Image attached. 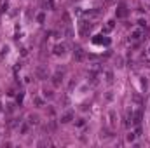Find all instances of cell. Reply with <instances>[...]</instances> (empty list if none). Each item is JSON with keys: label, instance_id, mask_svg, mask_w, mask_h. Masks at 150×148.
Instances as JSON below:
<instances>
[{"label": "cell", "instance_id": "cell-1", "mask_svg": "<svg viewBox=\"0 0 150 148\" xmlns=\"http://www.w3.org/2000/svg\"><path fill=\"white\" fill-rule=\"evenodd\" d=\"M79 28H80V35H82V37H86V35H87V33L91 31L92 25H91V21H80Z\"/></svg>", "mask_w": 150, "mask_h": 148}, {"label": "cell", "instance_id": "cell-2", "mask_svg": "<svg viewBox=\"0 0 150 148\" xmlns=\"http://www.w3.org/2000/svg\"><path fill=\"white\" fill-rule=\"evenodd\" d=\"M66 53V44H58L56 47H54V54H58V56H63Z\"/></svg>", "mask_w": 150, "mask_h": 148}, {"label": "cell", "instance_id": "cell-3", "mask_svg": "<svg viewBox=\"0 0 150 148\" xmlns=\"http://www.w3.org/2000/svg\"><path fill=\"white\" fill-rule=\"evenodd\" d=\"M131 120H133V124H134V125H140V122H141V110L134 112V113H133V117H131Z\"/></svg>", "mask_w": 150, "mask_h": 148}, {"label": "cell", "instance_id": "cell-4", "mask_svg": "<svg viewBox=\"0 0 150 148\" xmlns=\"http://www.w3.org/2000/svg\"><path fill=\"white\" fill-rule=\"evenodd\" d=\"M35 73H37V77L40 78V80H44V78H47V72L42 68V66H38L37 70H35Z\"/></svg>", "mask_w": 150, "mask_h": 148}, {"label": "cell", "instance_id": "cell-5", "mask_svg": "<svg viewBox=\"0 0 150 148\" xmlns=\"http://www.w3.org/2000/svg\"><path fill=\"white\" fill-rule=\"evenodd\" d=\"M141 35H143L141 30H134V31L131 33V40H133V42H138V40L141 38Z\"/></svg>", "mask_w": 150, "mask_h": 148}, {"label": "cell", "instance_id": "cell-6", "mask_svg": "<svg viewBox=\"0 0 150 148\" xmlns=\"http://www.w3.org/2000/svg\"><path fill=\"white\" fill-rule=\"evenodd\" d=\"M28 125H38V115H28Z\"/></svg>", "mask_w": 150, "mask_h": 148}, {"label": "cell", "instance_id": "cell-7", "mask_svg": "<svg viewBox=\"0 0 150 148\" xmlns=\"http://www.w3.org/2000/svg\"><path fill=\"white\" fill-rule=\"evenodd\" d=\"M73 56H75V59H77V61H82L84 53H82V49H80V47H75V53H73Z\"/></svg>", "mask_w": 150, "mask_h": 148}, {"label": "cell", "instance_id": "cell-8", "mask_svg": "<svg viewBox=\"0 0 150 148\" xmlns=\"http://www.w3.org/2000/svg\"><path fill=\"white\" fill-rule=\"evenodd\" d=\"M126 14H127L126 5H124V4H121V5H119V11H117V18H124Z\"/></svg>", "mask_w": 150, "mask_h": 148}, {"label": "cell", "instance_id": "cell-9", "mask_svg": "<svg viewBox=\"0 0 150 148\" xmlns=\"http://www.w3.org/2000/svg\"><path fill=\"white\" fill-rule=\"evenodd\" d=\"M72 119H73V113H72V112H66V113L61 117V122H63V124H68Z\"/></svg>", "mask_w": 150, "mask_h": 148}, {"label": "cell", "instance_id": "cell-10", "mask_svg": "<svg viewBox=\"0 0 150 148\" xmlns=\"http://www.w3.org/2000/svg\"><path fill=\"white\" fill-rule=\"evenodd\" d=\"M61 78H63V73L58 72V73L53 77V84H54V85H60V84H61Z\"/></svg>", "mask_w": 150, "mask_h": 148}, {"label": "cell", "instance_id": "cell-11", "mask_svg": "<svg viewBox=\"0 0 150 148\" xmlns=\"http://www.w3.org/2000/svg\"><path fill=\"white\" fill-rule=\"evenodd\" d=\"M49 145H51L49 138H44V139H40V141H38V146H49Z\"/></svg>", "mask_w": 150, "mask_h": 148}, {"label": "cell", "instance_id": "cell-12", "mask_svg": "<svg viewBox=\"0 0 150 148\" xmlns=\"http://www.w3.org/2000/svg\"><path fill=\"white\" fill-rule=\"evenodd\" d=\"M112 80H114V75H112V72H107V82H108V84H112Z\"/></svg>", "mask_w": 150, "mask_h": 148}, {"label": "cell", "instance_id": "cell-13", "mask_svg": "<svg viewBox=\"0 0 150 148\" xmlns=\"http://www.w3.org/2000/svg\"><path fill=\"white\" fill-rule=\"evenodd\" d=\"M44 96H45V98H53V91H47V89H45V91H44Z\"/></svg>", "mask_w": 150, "mask_h": 148}, {"label": "cell", "instance_id": "cell-14", "mask_svg": "<svg viewBox=\"0 0 150 148\" xmlns=\"http://www.w3.org/2000/svg\"><path fill=\"white\" fill-rule=\"evenodd\" d=\"M0 11H2V12H5V11H7V2H4V4H2V9H0Z\"/></svg>", "mask_w": 150, "mask_h": 148}, {"label": "cell", "instance_id": "cell-15", "mask_svg": "<svg viewBox=\"0 0 150 148\" xmlns=\"http://www.w3.org/2000/svg\"><path fill=\"white\" fill-rule=\"evenodd\" d=\"M134 138H136V134H129L127 136V141H134Z\"/></svg>", "mask_w": 150, "mask_h": 148}, {"label": "cell", "instance_id": "cell-16", "mask_svg": "<svg viewBox=\"0 0 150 148\" xmlns=\"http://www.w3.org/2000/svg\"><path fill=\"white\" fill-rule=\"evenodd\" d=\"M26 131H28V125H26V124H25V125H23V127H21V132H23V134H25V132H26Z\"/></svg>", "mask_w": 150, "mask_h": 148}, {"label": "cell", "instance_id": "cell-17", "mask_svg": "<svg viewBox=\"0 0 150 148\" xmlns=\"http://www.w3.org/2000/svg\"><path fill=\"white\" fill-rule=\"evenodd\" d=\"M105 2H110V0H105Z\"/></svg>", "mask_w": 150, "mask_h": 148}]
</instances>
